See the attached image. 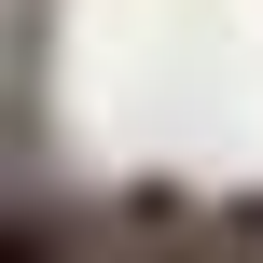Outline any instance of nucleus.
Segmentation results:
<instances>
[{"label": "nucleus", "instance_id": "obj_1", "mask_svg": "<svg viewBox=\"0 0 263 263\" xmlns=\"http://www.w3.org/2000/svg\"><path fill=\"white\" fill-rule=\"evenodd\" d=\"M0 263H97V236H83V222H55V208H14Z\"/></svg>", "mask_w": 263, "mask_h": 263}]
</instances>
